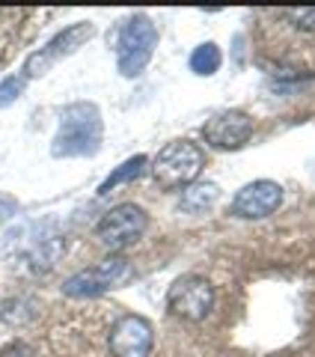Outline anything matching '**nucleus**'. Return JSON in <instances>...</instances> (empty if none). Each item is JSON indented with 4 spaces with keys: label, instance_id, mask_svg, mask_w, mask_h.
Returning a JSON list of instances; mask_svg holds the SVG:
<instances>
[{
    "label": "nucleus",
    "instance_id": "nucleus-1",
    "mask_svg": "<svg viewBox=\"0 0 315 357\" xmlns=\"http://www.w3.org/2000/svg\"><path fill=\"white\" fill-rule=\"evenodd\" d=\"M105 119L93 102H72L60 110V128L51 140L54 158H86L101 149Z\"/></svg>",
    "mask_w": 315,
    "mask_h": 357
},
{
    "label": "nucleus",
    "instance_id": "nucleus-2",
    "mask_svg": "<svg viewBox=\"0 0 315 357\" xmlns=\"http://www.w3.org/2000/svg\"><path fill=\"white\" fill-rule=\"evenodd\" d=\"M202 167H206V152H202L194 140H173L155 155L152 161V178L164 191H185L194 185Z\"/></svg>",
    "mask_w": 315,
    "mask_h": 357
},
{
    "label": "nucleus",
    "instance_id": "nucleus-3",
    "mask_svg": "<svg viewBox=\"0 0 315 357\" xmlns=\"http://www.w3.org/2000/svg\"><path fill=\"white\" fill-rule=\"evenodd\" d=\"M158 48V27L146 13H134L119 27L116 39V66L122 77H137L149 66Z\"/></svg>",
    "mask_w": 315,
    "mask_h": 357
},
{
    "label": "nucleus",
    "instance_id": "nucleus-4",
    "mask_svg": "<svg viewBox=\"0 0 315 357\" xmlns=\"http://www.w3.org/2000/svg\"><path fill=\"white\" fill-rule=\"evenodd\" d=\"M9 244L21 250L24 262L33 274H45L60 262V256L66 250L63 232L57 229V220H42L36 227H24L18 232H9Z\"/></svg>",
    "mask_w": 315,
    "mask_h": 357
},
{
    "label": "nucleus",
    "instance_id": "nucleus-5",
    "mask_svg": "<svg viewBox=\"0 0 315 357\" xmlns=\"http://www.w3.org/2000/svg\"><path fill=\"white\" fill-rule=\"evenodd\" d=\"M93 36H95L93 21H77V24H69L66 30H60L51 42H45L39 51L30 54V57L24 60V66H21V77H24V81H36V77L48 75L60 60L72 57L75 51H81Z\"/></svg>",
    "mask_w": 315,
    "mask_h": 357
},
{
    "label": "nucleus",
    "instance_id": "nucleus-6",
    "mask_svg": "<svg viewBox=\"0 0 315 357\" xmlns=\"http://www.w3.org/2000/svg\"><path fill=\"white\" fill-rule=\"evenodd\" d=\"M131 277V265L122 256H107V259L95 262L93 268H84V271L72 274L69 280L63 283V295L69 298H98L110 292V289L122 286Z\"/></svg>",
    "mask_w": 315,
    "mask_h": 357
},
{
    "label": "nucleus",
    "instance_id": "nucleus-7",
    "mask_svg": "<svg viewBox=\"0 0 315 357\" xmlns=\"http://www.w3.org/2000/svg\"><path fill=\"white\" fill-rule=\"evenodd\" d=\"M146 227H149V215L134 203H122L116 208H110L107 215L98 220L95 236L107 250L119 253V250L131 248V244L146 232Z\"/></svg>",
    "mask_w": 315,
    "mask_h": 357
},
{
    "label": "nucleus",
    "instance_id": "nucleus-8",
    "mask_svg": "<svg viewBox=\"0 0 315 357\" xmlns=\"http://www.w3.org/2000/svg\"><path fill=\"white\" fill-rule=\"evenodd\" d=\"M215 307V286L199 274H185L167 292V310L185 321H202Z\"/></svg>",
    "mask_w": 315,
    "mask_h": 357
},
{
    "label": "nucleus",
    "instance_id": "nucleus-9",
    "mask_svg": "<svg viewBox=\"0 0 315 357\" xmlns=\"http://www.w3.org/2000/svg\"><path fill=\"white\" fill-rule=\"evenodd\" d=\"M253 128L256 122L244 110H220V114H215L202 126V137H206L211 149L235 152L253 137Z\"/></svg>",
    "mask_w": 315,
    "mask_h": 357
},
{
    "label": "nucleus",
    "instance_id": "nucleus-10",
    "mask_svg": "<svg viewBox=\"0 0 315 357\" xmlns=\"http://www.w3.org/2000/svg\"><path fill=\"white\" fill-rule=\"evenodd\" d=\"M155 345V331L143 316H128L116 319V325L107 333V349L114 357H149Z\"/></svg>",
    "mask_w": 315,
    "mask_h": 357
},
{
    "label": "nucleus",
    "instance_id": "nucleus-11",
    "mask_svg": "<svg viewBox=\"0 0 315 357\" xmlns=\"http://www.w3.org/2000/svg\"><path fill=\"white\" fill-rule=\"evenodd\" d=\"M283 203V188L271 178H259V182L244 185L238 194L232 197V215L244 220H259L274 215Z\"/></svg>",
    "mask_w": 315,
    "mask_h": 357
},
{
    "label": "nucleus",
    "instance_id": "nucleus-12",
    "mask_svg": "<svg viewBox=\"0 0 315 357\" xmlns=\"http://www.w3.org/2000/svg\"><path fill=\"white\" fill-rule=\"evenodd\" d=\"M217 197H220V188L215 182H194L178 197V211H185V215H202L206 208L215 206Z\"/></svg>",
    "mask_w": 315,
    "mask_h": 357
},
{
    "label": "nucleus",
    "instance_id": "nucleus-13",
    "mask_svg": "<svg viewBox=\"0 0 315 357\" xmlns=\"http://www.w3.org/2000/svg\"><path fill=\"white\" fill-rule=\"evenodd\" d=\"M146 167H149V158H146V155H134V158H128L125 164H119L116 170L98 185V194L105 197V194L114 191V188L128 185V182H134V178H140V176L146 173Z\"/></svg>",
    "mask_w": 315,
    "mask_h": 357
},
{
    "label": "nucleus",
    "instance_id": "nucleus-14",
    "mask_svg": "<svg viewBox=\"0 0 315 357\" xmlns=\"http://www.w3.org/2000/svg\"><path fill=\"white\" fill-rule=\"evenodd\" d=\"M220 63H223V54L215 42H202L194 48V54H190V72L199 75V77L215 75L220 69Z\"/></svg>",
    "mask_w": 315,
    "mask_h": 357
},
{
    "label": "nucleus",
    "instance_id": "nucleus-15",
    "mask_svg": "<svg viewBox=\"0 0 315 357\" xmlns=\"http://www.w3.org/2000/svg\"><path fill=\"white\" fill-rule=\"evenodd\" d=\"M0 319H3L6 325H24V321L33 319V304H30L27 298L6 301V304L0 307Z\"/></svg>",
    "mask_w": 315,
    "mask_h": 357
},
{
    "label": "nucleus",
    "instance_id": "nucleus-16",
    "mask_svg": "<svg viewBox=\"0 0 315 357\" xmlns=\"http://www.w3.org/2000/svg\"><path fill=\"white\" fill-rule=\"evenodd\" d=\"M286 21L300 33H315V6H300V9H286Z\"/></svg>",
    "mask_w": 315,
    "mask_h": 357
},
{
    "label": "nucleus",
    "instance_id": "nucleus-17",
    "mask_svg": "<svg viewBox=\"0 0 315 357\" xmlns=\"http://www.w3.org/2000/svg\"><path fill=\"white\" fill-rule=\"evenodd\" d=\"M24 86L27 81L21 75H9L0 81V107H9V105H15L18 102V96L24 93Z\"/></svg>",
    "mask_w": 315,
    "mask_h": 357
},
{
    "label": "nucleus",
    "instance_id": "nucleus-18",
    "mask_svg": "<svg viewBox=\"0 0 315 357\" xmlns=\"http://www.w3.org/2000/svg\"><path fill=\"white\" fill-rule=\"evenodd\" d=\"M18 215V203L13 197H6V194H0V227H6L9 220H13Z\"/></svg>",
    "mask_w": 315,
    "mask_h": 357
},
{
    "label": "nucleus",
    "instance_id": "nucleus-19",
    "mask_svg": "<svg viewBox=\"0 0 315 357\" xmlns=\"http://www.w3.org/2000/svg\"><path fill=\"white\" fill-rule=\"evenodd\" d=\"M0 357H33V351L27 349L24 342H15V345H9V349L0 354Z\"/></svg>",
    "mask_w": 315,
    "mask_h": 357
}]
</instances>
